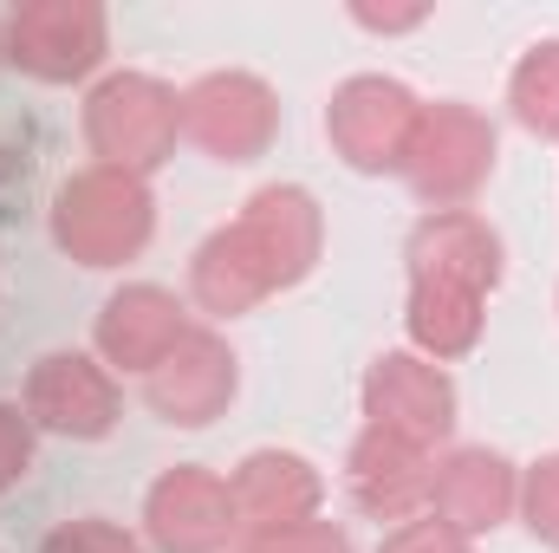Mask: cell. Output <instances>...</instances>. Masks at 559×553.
Masks as SVG:
<instances>
[{
  "instance_id": "cell-23",
  "label": "cell",
  "mask_w": 559,
  "mask_h": 553,
  "mask_svg": "<svg viewBox=\"0 0 559 553\" xmlns=\"http://www.w3.org/2000/svg\"><path fill=\"white\" fill-rule=\"evenodd\" d=\"M33 449H39L33 416L20 411V404H0V495L33 475Z\"/></svg>"
},
{
  "instance_id": "cell-12",
  "label": "cell",
  "mask_w": 559,
  "mask_h": 553,
  "mask_svg": "<svg viewBox=\"0 0 559 553\" xmlns=\"http://www.w3.org/2000/svg\"><path fill=\"white\" fill-rule=\"evenodd\" d=\"M514 502H521V469L501 449H488V443H455L429 469V515L449 521L468 541L508 528L514 521Z\"/></svg>"
},
{
  "instance_id": "cell-8",
  "label": "cell",
  "mask_w": 559,
  "mask_h": 553,
  "mask_svg": "<svg viewBox=\"0 0 559 553\" xmlns=\"http://www.w3.org/2000/svg\"><path fill=\"white\" fill-rule=\"evenodd\" d=\"M143 548L156 553H235L241 548V508L228 475L202 462H176L143 489Z\"/></svg>"
},
{
  "instance_id": "cell-6",
  "label": "cell",
  "mask_w": 559,
  "mask_h": 553,
  "mask_svg": "<svg viewBox=\"0 0 559 553\" xmlns=\"http://www.w3.org/2000/svg\"><path fill=\"white\" fill-rule=\"evenodd\" d=\"M111 52L105 0H20L7 13V66L39 85H85Z\"/></svg>"
},
{
  "instance_id": "cell-26",
  "label": "cell",
  "mask_w": 559,
  "mask_h": 553,
  "mask_svg": "<svg viewBox=\"0 0 559 553\" xmlns=\"http://www.w3.org/2000/svg\"><path fill=\"white\" fill-rule=\"evenodd\" d=\"M0 59H7V20H0Z\"/></svg>"
},
{
  "instance_id": "cell-24",
  "label": "cell",
  "mask_w": 559,
  "mask_h": 553,
  "mask_svg": "<svg viewBox=\"0 0 559 553\" xmlns=\"http://www.w3.org/2000/svg\"><path fill=\"white\" fill-rule=\"evenodd\" d=\"M378 553H475V541L455 534V528L436 521V515H417V521H404V528H384Z\"/></svg>"
},
{
  "instance_id": "cell-14",
  "label": "cell",
  "mask_w": 559,
  "mask_h": 553,
  "mask_svg": "<svg viewBox=\"0 0 559 553\" xmlns=\"http://www.w3.org/2000/svg\"><path fill=\"white\" fill-rule=\"evenodd\" d=\"M429 469L436 456L404 443V436H384V430H358L352 449H345V495L365 521H384V528H404L429 515Z\"/></svg>"
},
{
  "instance_id": "cell-9",
  "label": "cell",
  "mask_w": 559,
  "mask_h": 553,
  "mask_svg": "<svg viewBox=\"0 0 559 553\" xmlns=\"http://www.w3.org/2000/svg\"><path fill=\"white\" fill-rule=\"evenodd\" d=\"M228 235L241 242L248 268L261 274L267 293H286L319 268L325 255V209L312 202V189L299 183H267L241 202V215L228 222Z\"/></svg>"
},
{
  "instance_id": "cell-20",
  "label": "cell",
  "mask_w": 559,
  "mask_h": 553,
  "mask_svg": "<svg viewBox=\"0 0 559 553\" xmlns=\"http://www.w3.org/2000/svg\"><path fill=\"white\" fill-rule=\"evenodd\" d=\"M514 521L559 553V449H547L540 462L521 469V502H514Z\"/></svg>"
},
{
  "instance_id": "cell-13",
  "label": "cell",
  "mask_w": 559,
  "mask_h": 553,
  "mask_svg": "<svg viewBox=\"0 0 559 553\" xmlns=\"http://www.w3.org/2000/svg\"><path fill=\"white\" fill-rule=\"evenodd\" d=\"M404 268L411 280H442V286H468V293H495L508 274V248H501V228L475 209H436L417 215L411 235H404Z\"/></svg>"
},
{
  "instance_id": "cell-11",
  "label": "cell",
  "mask_w": 559,
  "mask_h": 553,
  "mask_svg": "<svg viewBox=\"0 0 559 553\" xmlns=\"http://www.w3.org/2000/svg\"><path fill=\"white\" fill-rule=\"evenodd\" d=\"M358 411H365L371 430L404 436V443H417V449L436 456L455 436V378L442 365L417 358V352H378L365 365Z\"/></svg>"
},
{
  "instance_id": "cell-3",
  "label": "cell",
  "mask_w": 559,
  "mask_h": 553,
  "mask_svg": "<svg viewBox=\"0 0 559 553\" xmlns=\"http://www.w3.org/2000/svg\"><path fill=\"white\" fill-rule=\"evenodd\" d=\"M423 105L429 98H417L391 72H352L325 98V143L358 176H404L417 125H423Z\"/></svg>"
},
{
  "instance_id": "cell-21",
  "label": "cell",
  "mask_w": 559,
  "mask_h": 553,
  "mask_svg": "<svg viewBox=\"0 0 559 553\" xmlns=\"http://www.w3.org/2000/svg\"><path fill=\"white\" fill-rule=\"evenodd\" d=\"M39 553H150L143 534H131L124 521H105V515H72L59 528H46Z\"/></svg>"
},
{
  "instance_id": "cell-15",
  "label": "cell",
  "mask_w": 559,
  "mask_h": 553,
  "mask_svg": "<svg viewBox=\"0 0 559 553\" xmlns=\"http://www.w3.org/2000/svg\"><path fill=\"white\" fill-rule=\"evenodd\" d=\"M189 332V306L156 286V280H124L105 293L98 306V326H92V352L111 365V372H156L169 358V345Z\"/></svg>"
},
{
  "instance_id": "cell-4",
  "label": "cell",
  "mask_w": 559,
  "mask_h": 553,
  "mask_svg": "<svg viewBox=\"0 0 559 553\" xmlns=\"http://www.w3.org/2000/svg\"><path fill=\"white\" fill-rule=\"evenodd\" d=\"M495 163H501V138L495 125L462 105V98H436L423 105L417 143H411V163H404V183L423 202V215L436 209H468L488 183H495Z\"/></svg>"
},
{
  "instance_id": "cell-17",
  "label": "cell",
  "mask_w": 559,
  "mask_h": 553,
  "mask_svg": "<svg viewBox=\"0 0 559 553\" xmlns=\"http://www.w3.org/2000/svg\"><path fill=\"white\" fill-rule=\"evenodd\" d=\"M404 332H411V352L429 365H449V358H468L488 332V299L468 293V286H442V280H411V299H404Z\"/></svg>"
},
{
  "instance_id": "cell-25",
  "label": "cell",
  "mask_w": 559,
  "mask_h": 553,
  "mask_svg": "<svg viewBox=\"0 0 559 553\" xmlns=\"http://www.w3.org/2000/svg\"><path fill=\"white\" fill-rule=\"evenodd\" d=\"M352 20L365 26V33H417L423 20H429V7L423 0H404V7H371V0H352Z\"/></svg>"
},
{
  "instance_id": "cell-1",
  "label": "cell",
  "mask_w": 559,
  "mask_h": 553,
  "mask_svg": "<svg viewBox=\"0 0 559 553\" xmlns=\"http://www.w3.org/2000/svg\"><path fill=\"white\" fill-rule=\"evenodd\" d=\"M52 248L92 274H111L124 261H138L156 235V196L143 176L124 169H105V163H85L72 169L59 189H52Z\"/></svg>"
},
{
  "instance_id": "cell-7",
  "label": "cell",
  "mask_w": 559,
  "mask_h": 553,
  "mask_svg": "<svg viewBox=\"0 0 559 553\" xmlns=\"http://www.w3.org/2000/svg\"><path fill=\"white\" fill-rule=\"evenodd\" d=\"M20 411L39 436L59 443H105L124 416V385L98 352H46L20 385Z\"/></svg>"
},
{
  "instance_id": "cell-18",
  "label": "cell",
  "mask_w": 559,
  "mask_h": 553,
  "mask_svg": "<svg viewBox=\"0 0 559 553\" xmlns=\"http://www.w3.org/2000/svg\"><path fill=\"white\" fill-rule=\"evenodd\" d=\"M189 299L209 313V319H241V313H254L261 299H274L261 274L248 268V255H241V242L228 235V222L215 228V235H202V248L189 255Z\"/></svg>"
},
{
  "instance_id": "cell-10",
  "label": "cell",
  "mask_w": 559,
  "mask_h": 553,
  "mask_svg": "<svg viewBox=\"0 0 559 553\" xmlns=\"http://www.w3.org/2000/svg\"><path fill=\"white\" fill-rule=\"evenodd\" d=\"M235 398H241V358L209 319H189V332L169 345V358L156 372H143V404L169 430H209L215 416H228Z\"/></svg>"
},
{
  "instance_id": "cell-16",
  "label": "cell",
  "mask_w": 559,
  "mask_h": 553,
  "mask_svg": "<svg viewBox=\"0 0 559 553\" xmlns=\"http://www.w3.org/2000/svg\"><path fill=\"white\" fill-rule=\"evenodd\" d=\"M228 489H235V508H241V534H267V528H293V521H312L325 508V475L312 456L299 449H248L235 469H228Z\"/></svg>"
},
{
  "instance_id": "cell-19",
  "label": "cell",
  "mask_w": 559,
  "mask_h": 553,
  "mask_svg": "<svg viewBox=\"0 0 559 553\" xmlns=\"http://www.w3.org/2000/svg\"><path fill=\"white\" fill-rule=\"evenodd\" d=\"M508 105H514V125L527 138H554L559 143V33L554 39H534L514 72H508Z\"/></svg>"
},
{
  "instance_id": "cell-2",
  "label": "cell",
  "mask_w": 559,
  "mask_h": 553,
  "mask_svg": "<svg viewBox=\"0 0 559 553\" xmlns=\"http://www.w3.org/2000/svg\"><path fill=\"white\" fill-rule=\"evenodd\" d=\"M79 131H85L92 163L150 183L176 156V143H182V92L163 85L156 72H105L85 92Z\"/></svg>"
},
{
  "instance_id": "cell-22",
  "label": "cell",
  "mask_w": 559,
  "mask_h": 553,
  "mask_svg": "<svg viewBox=\"0 0 559 553\" xmlns=\"http://www.w3.org/2000/svg\"><path fill=\"white\" fill-rule=\"evenodd\" d=\"M235 553H352V534L325 515L293 521V528H267V534H241Z\"/></svg>"
},
{
  "instance_id": "cell-5",
  "label": "cell",
  "mask_w": 559,
  "mask_h": 553,
  "mask_svg": "<svg viewBox=\"0 0 559 553\" xmlns=\"http://www.w3.org/2000/svg\"><path fill=\"white\" fill-rule=\"evenodd\" d=\"M280 138V92L248 66H215L182 85V143L215 163H254Z\"/></svg>"
}]
</instances>
